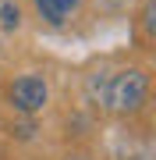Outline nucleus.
Wrapping results in <instances>:
<instances>
[{"mask_svg":"<svg viewBox=\"0 0 156 160\" xmlns=\"http://www.w3.org/2000/svg\"><path fill=\"white\" fill-rule=\"evenodd\" d=\"M4 100L14 114L21 118H35L39 110H46L50 103V82L35 71H25V75H14L11 82L4 86Z\"/></svg>","mask_w":156,"mask_h":160,"instance_id":"nucleus-2","label":"nucleus"},{"mask_svg":"<svg viewBox=\"0 0 156 160\" xmlns=\"http://www.w3.org/2000/svg\"><path fill=\"white\" fill-rule=\"evenodd\" d=\"M153 0H142V11H139V32L145 36V39H153L156 36V18H153Z\"/></svg>","mask_w":156,"mask_h":160,"instance_id":"nucleus-5","label":"nucleus"},{"mask_svg":"<svg viewBox=\"0 0 156 160\" xmlns=\"http://www.w3.org/2000/svg\"><path fill=\"white\" fill-rule=\"evenodd\" d=\"M82 7V0H35V14L46 25H64Z\"/></svg>","mask_w":156,"mask_h":160,"instance_id":"nucleus-3","label":"nucleus"},{"mask_svg":"<svg viewBox=\"0 0 156 160\" xmlns=\"http://www.w3.org/2000/svg\"><path fill=\"white\" fill-rule=\"evenodd\" d=\"M85 96L114 118H135L149 100V71L139 64L96 68L92 75H85Z\"/></svg>","mask_w":156,"mask_h":160,"instance_id":"nucleus-1","label":"nucleus"},{"mask_svg":"<svg viewBox=\"0 0 156 160\" xmlns=\"http://www.w3.org/2000/svg\"><path fill=\"white\" fill-rule=\"evenodd\" d=\"M21 4L18 0H0V29L4 32H18L21 29Z\"/></svg>","mask_w":156,"mask_h":160,"instance_id":"nucleus-4","label":"nucleus"},{"mask_svg":"<svg viewBox=\"0 0 156 160\" xmlns=\"http://www.w3.org/2000/svg\"><path fill=\"white\" fill-rule=\"evenodd\" d=\"M64 160H96V157H89V153H68Z\"/></svg>","mask_w":156,"mask_h":160,"instance_id":"nucleus-6","label":"nucleus"}]
</instances>
